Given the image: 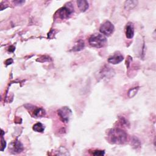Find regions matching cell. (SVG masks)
Wrapping results in <instances>:
<instances>
[{
    "instance_id": "6da1fadb",
    "label": "cell",
    "mask_w": 156,
    "mask_h": 156,
    "mask_svg": "<svg viewBox=\"0 0 156 156\" xmlns=\"http://www.w3.org/2000/svg\"><path fill=\"white\" fill-rule=\"evenodd\" d=\"M108 138L113 144H123L128 140V134L122 129L114 128L110 129L109 131Z\"/></svg>"
},
{
    "instance_id": "7a4b0ae2",
    "label": "cell",
    "mask_w": 156,
    "mask_h": 156,
    "mask_svg": "<svg viewBox=\"0 0 156 156\" xmlns=\"http://www.w3.org/2000/svg\"><path fill=\"white\" fill-rule=\"evenodd\" d=\"M88 43L92 47L101 48L104 47L107 43V38L103 35L95 34L92 35L88 39Z\"/></svg>"
},
{
    "instance_id": "3957f363",
    "label": "cell",
    "mask_w": 156,
    "mask_h": 156,
    "mask_svg": "<svg viewBox=\"0 0 156 156\" xmlns=\"http://www.w3.org/2000/svg\"><path fill=\"white\" fill-rule=\"evenodd\" d=\"M74 12V8L71 3H68L67 6L62 7L59 9L57 11L59 17L61 20H65L70 17V16Z\"/></svg>"
},
{
    "instance_id": "277c9868",
    "label": "cell",
    "mask_w": 156,
    "mask_h": 156,
    "mask_svg": "<svg viewBox=\"0 0 156 156\" xmlns=\"http://www.w3.org/2000/svg\"><path fill=\"white\" fill-rule=\"evenodd\" d=\"M58 115L62 122L68 123L72 115V110L68 107H63L58 110Z\"/></svg>"
},
{
    "instance_id": "5b68a950",
    "label": "cell",
    "mask_w": 156,
    "mask_h": 156,
    "mask_svg": "<svg viewBox=\"0 0 156 156\" xmlns=\"http://www.w3.org/2000/svg\"><path fill=\"white\" fill-rule=\"evenodd\" d=\"M113 24L109 21H105L104 23L101 25L99 31L100 32L105 36H110L114 31Z\"/></svg>"
},
{
    "instance_id": "8992f818",
    "label": "cell",
    "mask_w": 156,
    "mask_h": 156,
    "mask_svg": "<svg viewBox=\"0 0 156 156\" xmlns=\"http://www.w3.org/2000/svg\"><path fill=\"white\" fill-rule=\"evenodd\" d=\"M29 105V112L34 118H41L44 117L45 114H46L45 110L43 109L37 107L35 106H32V107H31V105Z\"/></svg>"
},
{
    "instance_id": "52a82bcc",
    "label": "cell",
    "mask_w": 156,
    "mask_h": 156,
    "mask_svg": "<svg viewBox=\"0 0 156 156\" xmlns=\"http://www.w3.org/2000/svg\"><path fill=\"white\" fill-rule=\"evenodd\" d=\"M123 59L124 57L122 56V54L120 53L119 52H117L114 53L112 56L109 57V58L108 59V62L113 65H116L122 62Z\"/></svg>"
},
{
    "instance_id": "ba28073f",
    "label": "cell",
    "mask_w": 156,
    "mask_h": 156,
    "mask_svg": "<svg viewBox=\"0 0 156 156\" xmlns=\"http://www.w3.org/2000/svg\"><path fill=\"white\" fill-rule=\"evenodd\" d=\"M126 36L129 39L132 38L134 36V24L131 22H129L125 28Z\"/></svg>"
},
{
    "instance_id": "9c48e42d",
    "label": "cell",
    "mask_w": 156,
    "mask_h": 156,
    "mask_svg": "<svg viewBox=\"0 0 156 156\" xmlns=\"http://www.w3.org/2000/svg\"><path fill=\"white\" fill-rule=\"evenodd\" d=\"M77 4L78 8L82 12H85L88 9V3L85 0H79V1H77Z\"/></svg>"
},
{
    "instance_id": "30bf717a",
    "label": "cell",
    "mask_w": 156,
    "mask_h": 156,
    "mask_svg": "<svg viewBox=\"0 0 156 156\" xmlns=\"http://www.w3.org/2000/svg\"><path fill=\"white\" fill-rule=\"evenodd\" d=\"M13 151L15 153H21L23 150V145L21 142H20L19 141H16L14 143V145L12 146Z\"/></svg>"
},
{
    "instance_id": "8fae6325",
    "label": "cell",
    "mask_w": 156,
    "mask_h": 156,
    "mask_svg": "<svg viewBox=\"0 0 156 156\" xmlns=\"http://www.w3.org/2000/svg\"><path fill=\"white\" fill-rule=\"evenodd\" d=\"M137 3H138L137 1H127L125 2L124 7L126 9L130 10L136 6L137 5Z\"/></svg>"
},
{
    "instance_id": "7c38bea8",
    "label": "cell",
    "mask_w": 156,
    "mask_h": 156,
    "mask_svg": "<svg viewBox=\"0 0 156 156\" xmlns=\"http://www.w3.org/2000/svg\"><path fill=\"white\" fill-rule=\"evenodd\" d=\"M33 130L37 132L42 133L45 130V127L42 123H37L33 126Z\"/></svg>"
},
{
    "instance_id": "4fadbf2b",
    "label": "cell",
    "mask_w": 156,
    "mask_h": 156,
    "mask_svg": "<svg viewBox=\"0 0 156 156\" xmlns=\"http://www.w3.org/2000/svg\"><path fill=\"white\" fill-rule=\"evenodd\" d=\"M84 42L82 40H79L78 43L75 45V46L73 47V51H80L84 48Z\"/></svg>"
},
{
    "instance_id": "5bb4252c",
    "label": "cell",
    "mask_w": 156,
    "mask_h": 156,
    "mask_svg": "<svg viewBox=\"0 0 156 156\" xmlns=\"http://www.w3.org/2000/svg\"><path fill=\"white\" fill-rule=\"evenodd\" d=\"M138 90V87H134V88L130 89L128 92V97L129 98H133L137 93Z\"/></svg>"
},
{
    "instance_id": "9a60e30c",
    "label": "cell",
    "mask_w": 156,
    "mask_h": 156,
    "mask_svg": "<svg viewBox=\"0 0 156 156\" xmlns=\"http://www.w3.org/2000/svg\"><path fill=\"white\" fill-rule=\"evenodd\" d=\"M132 143H133V147L136 148H138V147H140V141L138 140L137 138H135V137L133 138Z\"/></svg>"
},
{
    "instance_id": "2e32d148",
    "label": "cell",
    "mask_w": 156,
    "mask_h": 156,
    "mask_svg": "<svg viewBox=\"0 0 156 156\" xmlns=\"http://www.w3.org/2000/svg\"><path fill=\"white\" fill-rule=\"evenodd\" d=\"M1 151H3L4 149L6 147V142L5 140L3 138V135L1 134Z\"/></svg>"
},
{
    "instance_id": "e0dca14e",
    "label": "cell",
    "mask_w": 156,
    "mask_h": 156,
    "mask_svg": "<svg viewBox=\"0 0 156 156\" xmlns=\"http://www.w3.org/2000/svg\"><path fill=\"white\" fill-rule=\"evenodd\" d=\"M92 154L94 155H103L105 154V152L102 150H95L92 153Z\"/></svg>"
},
{
    "instance_id": "ac0fdd59",
    "label": "cell",
    "mask_w": 156,
    "mask_h": 156,
    "mask_svg": "<svg viewBox=\"0 0 156 156\" xmlns=\"http://www.w3.org/2000/svg\"><path fill=\"white\" fill-rule=\"evenodd\" d=\"M12 62H13V60L12 59H8V60H6V63L7 65H10V64H11Z\"/></svg>"
},
{
    "instance_id": "d6986e66",
    "label": "cell",
    "mask_w": 156,
    "mask_h": 156,
    "mask_svg": "<svg viewBox=\"0 0 156 156\" xmlns=\"http://www.w3.org/2000/svg\"><path fill=\"white\" fill-rule=\"evenodd\" d=\"M15 3H18V4H20L21 3H24V1H14Z\"/></svg>"
}]
</instances>
